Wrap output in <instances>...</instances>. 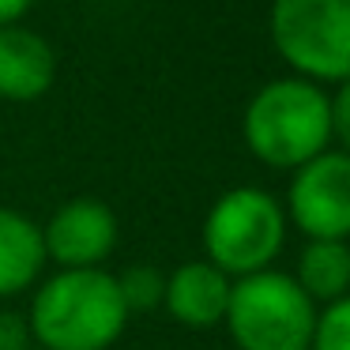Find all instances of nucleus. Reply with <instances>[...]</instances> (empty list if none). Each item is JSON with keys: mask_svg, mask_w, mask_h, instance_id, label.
Segmentation results:
<instances>
[{"mask_svg": "<svg viewBox=\"0 0 350 350\" xmlns=\"http://www.w3.org/2000/svg\"><path fill=\"white\" fill-rule=\"evenodd\" d=\"M117 234L121 230L113 207L79 196L49 215V222L42 226V245H46V260L61 264V271H83V267H102V260L117 249Z\"/></svg>", "mask_w": 350, "mask_h": 350, "instance_id": "7", "label": "nucleus"}, {"mask_svg": "<svg viewBox=\"0 0 350 350\" xmlns=\"http://www.w3.org/2000/svg\"><path fill=\"white\" fill-rule=\"evenodd\" d=\"M271 46L309 83L350 79V0H271Z\"/></svg>", "mask_w": 350, "mask_h": 350, "instance_id": "5", "label": "nucleus"}, {"mask_svg": "<svg viewBox=\"0 0 350 350\" xmlns=\"http://www.w3.org/2000/svg\"><path fill=\"white\" fill-rule=\"evenodd\" d=\"M222 324L237 350H309L317 305L294 282V275L267 267L234 279Z\"/></svg>", "mask_w": 350, "mask_h": 350, "instance_id": "4", "label": "nucleus"}, {"mask_svg": "<svg viewBox=\"0 0 350 350\" xmlns=\"http://www.w3.org/2000/svg\"><path fill=\"white\" fill-rule=\"evenodd\" d=\"M327 106H332V139H339V151L350 154V79H342Z\"/></svg>", "mask_w": 350, "mask_h": 350, "instance_id": "14", "label": "nucleus"}, {"mask_svg": "<svg viewBox=\"0 0 350 350\" xmlns=\"http://www.w3.org/2000/svg\"><path fill=\"white\" fill-rule=\"evenodd\" d=\"M31 339L34 335H31L27 317H19L12 309H0V350H27Z\"/></svg>", "mask_w": 350, "mask_h": 350, "instance_id": "15", "label": "nucleus"}, {"mask_svg": "<svg viewBox=\"0 0 350 350\" xmlns=\"http://www.w3.org/2000/svg\"><path fill=\"white\" fill-rule=\"evenodd\" d=\"M286 222L305 241H347L350 237V154L327 147L294 170L286 189Z\"/></svg>", "mask_w": 350, "mask_h": 350, "instance_id": "6", "label": "nucleus"}, {"mask_svg": "<svg viewBox=\"0 0 350 350\" xmlns=\"http://www.w3.org/2000/svg\"><path fill=\"white\" fill-rule=\"evenodd\" d=\"M34 0H0V27H12L31 12Z\"/></svg>", "mask_w": 350, "mask_h": 350, "instance_id": "16", "label": "nucleus"}, {"mask_svg": "<svg viewBox=\"0 0 350 350\" xmlns=\"http://www.w3.org/2000/svg\"><path fill=\"white\" fill-rule=\"evenodd\" d=\"M294 282L309 294V301H339L350 294V245L347 241H305L297 252Z\"/></svg>", "mask_w": 350, "mask_h": 350, "instance_id": "11", "label": "nucleus"}, {"mask_svg": "<svg viewBox=\"0 0 350 350\" xmlns=\"http://www.w3.org/2000/svg\"><path fill=\"white\" fill-rule=\"evenodd\" d=\"M27 324L42 350H109L129 327V309L113 275L83 267L42 279Z\"/></svg>", "mask_w": 350, "mask_h": 350, "instance_id": "1", "label": "nucleus"}, {"mask_svg": "<svg viewBox=\"0 0 350 350\" xmlns=\"http://www.w3.org/2000/svg\"><path fill=\"white\" fill-rule=\"evenodd\" d=\"M57 57L53 46L31 27H0V98L34 102L53 87Z\"/></svg>", "mask_w": 350, "mask_h": 350, "instance_id": "9", "label": "nucleus"}, {"mask_svg": "<svg viewBox=\"0 0 350 350\" xmlns=\"http://www.w3.org/2000/svg\"><path fill=\"white\" fill-rule=\"evenodd\" d=\"M309 350H350V294L317 309V327H312Z\"/></svg>", "mask_w": 350, "mask_h": 350, "instance_id": "13", "label": "nucleus"}, {"mask_svg": "<svg viewBox=\"0 0 350 350\" xmlns=\"http://www.w3.org/2000/svg\"><path fill=\"white\" fill-rule=\"evenodd\" d=\"M230 286L234 279L219 271L207 260H189V264L174 267L166 275V290H162V309L185 327H215L222 324L230 305Z\"/></svg>", "mask_w": 350, "mask_h": 350, "instance_id": "8", "label": "nucleus"}, {"mask_svg": "<svg viewBox=\"0 0 350 350\" xmlns=\"http://www.w3.org/2000/svg\"><path fill=\"white\" fill-rule=\"evenodd\" d=\"M286 245V211L264 189L237 185L222 192L204 219V252L226 279L267 271Z\"/></svg>", "mask_w": 350, "mask_h": 350, "instance_id": "3", "label": "nucleus"}, {"mask_svg": "<svg viewBox=\"0 0 350 350\" xmlns=\"http://www.w3.org/2000/svg\"><path fill=\"white\" fill-rule=\"evenodd\" d=\"M249 151L271 170H297L332 144V106L320 83L282 76L249 98L241 117Z\"/></svg>", "mask_w": 350, "mask_h": 350, "instance_id": "2", "label": "nucleus"}, {"mask_svg": "<svg viewBox=\"0 0 350 350\" xmlns=\"http://www.w3.org/2000/svg\"><path fill=\"white\" fill-rule=\"evenodd\" d=\"M46 245L42 226L23 211L0 204V297H16L42 279Z\"/></svg>", "mask_w": 350, "mask_h": 350, "instance_id": "10", "label": "nucleus"}, {"mask_svg": "<svg viewBox=\"0 0 350 350\" xmlns=\"http://www.w3.org/2000/svg\"><path fill=\"white\" fill-rule=\"evenodd\" d=\"M117 279V290H121V301L124 309L132 312H147V309H159L162 305V290H166V275L159 271V267L151 264H132L124 267L121 275H113Z\"/></svg>", "mask_w": 350, "mask_h": 350, "instance_id": "12", "label": "nucleus"}]
</instances>
